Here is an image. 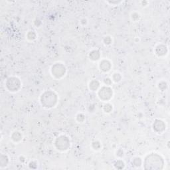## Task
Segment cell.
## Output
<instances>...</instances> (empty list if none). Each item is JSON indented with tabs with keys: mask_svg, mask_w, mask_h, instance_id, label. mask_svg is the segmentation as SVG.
<instances>
[{
	"mask_svg": "<svg viewBox=\"0 0 170 170\" xmlns=\"http://www.w3.org/2000/svg\"><path fill=\"white\" fill-rule=\"evenodd\" d=\"M18 81V79L16 78H9L7 83V87L10 90H17V86H19V84H17V82Z\"/></svg>",
	"mask_w": 170,
	"mask_h": 170,
	"instance_id": "6da1fadb",
	"label": "cell"
}]
</instances>
